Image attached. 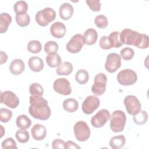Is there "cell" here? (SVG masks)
Masks as SVG:
<instances>
[{"mask_svg":"<svg viewBox=\"0 0 149 149\" xmlns=\"http://www.w3.org/2000/svg\"><path fill=\"white\" fill-rule=\"evenodd\" d=\"M30 105L29 108V113L34 118L45 120L51 116V109L48 101L42 96H30Z\"/></svg>","mask_w":149,"mask_h":149,"instance_id":"6da1fadb","label":"cell"},{"mask_svg":"<svg viewBox=\"0 0 149 149\" xmlns=\"http://www.w3.org/2000/svg\"><path fill=\"white\" fill-rule=\"evenodd\" d=\"M120 41L126 45H134L140 49L147 48L149 45L148 36L129 29H125L119 33Z\"/></svg>","mask_w":149,"mask_h":149,"instance_id":"7a4b0ae2","label":"cell"},{"mask_svg":"<svg viewBox=\"0 0 149 149\" xmlns=\"http://www.w3.org/2000/svg\"><path fill=\"white\" fill-rule=\"evenodd\" d=\"M110 127L111 130L118 133L123 130L126 121V116L124 112L116 110L110 115Z\"/></svg>","mask_w":149,"mask_h":149,"instance_id":"3957f363","label":"cell"},{"mask_svg":"<svg viewBox=\"0 0 149 149\" xmlns=\"http://www.w3.org/2000/svg\"><path fill=\"white\" fill-rule=\"evenodd\" d=\"M56 17V12L51 8H45L42 10L37 12L35 19L36 22L41 26H47L49 23L55 20Z\"/></svg>","mask_w":149,"mask_h":149,"instance_id":"277c9868","label":"cell"},{"mask_svg":"<svg viewBox=\"0 0 149 149\" xmlns=\"http://www.w3.org/2000/svg\"><path fill=\"white\" fill-rule=\"evenodd\" d=\"M137 80L136 73L130 69H123L117 75L118 83L123 86H130L134 84Z\"/></svg>","mask_w":149,"mask_h":149,"instance_id":"5b68a950","label":"cell"},{"mask_svg":"<svg viewBox=\"0 0 149 149\" xmlns=\"http://www.w3.org/2000/svg\"><path fill=\"white\" fill-rule=\"evenodd\" d=\"M75 137L80 141H85L90 136V129L86 122L79 121L76 122L73 127Z\"/></svg>","mask_w":149,"mask_h":149,"instance_id":"8992f818","label":"cell"},{"mask_svg":"<svg viewBox=\"0 0 149 149\" xmlns=\"http://www.w3.org/2000/svg\"><path fill=\"white\" fill-rule=\"evenodd\" d=\"M107 77L103 73H99L94 77V84L91 87L92 93L96 95H102L106 90Z\"/></svg>","mask_w":149,"mask_h":149,"instance_id":"52a82bcc","label":"cell"},{"mask_svg":"<svg viewBox=\"0 0 149 149\" xmlns=\"http://www.w3.org/2000/svg\"><path fill=\"white\" fill-rule=\"evenodd\" d=\"M123 102L127 113L130 115H135L141 111V104L134 95H127L125 98Z\"/></svg>","mask_w":149,"mask_h":149,"instance_id":"ba28073f","label":"cell"},{"mask_svg":"<svg viewBox=\"0 0 149 149\" xmlns=\"http://www.w3.org/2000/svg\"><path fill=\"white\" fill-rule=\"evenodd\" d=\"M85 44V39L81 34H77L72 36L71 39L66 44V49L71 53H78L81 49Z\"/></svg>","mask_w":149,"mask_h":149,"instance_id":"9c48e42d","label":"cell"},{"mask_svg":"<svg viewBox=\"0 0 149 149\" xmlns=\"http://www.w3.org/2000/svg\"><path fill=\"white\" fill-rule=\"evenodd\" d=\"M121 57L116 53L108 55L105 63V69L109 73L115 72L121 66Z\"/></svg>","mask_w":149,"mask_h":149,"instance_id":"30bf717a","label":"cell"},{"mask_svg":"<svg viewBox=\"0 0 149 149\" xmlns=\"http://www.w3.org/2000/svg\"><path fill=\"white\" fill-rule=\"evenodd\" d=\"M100 101L95 95H89L86 98L82 104V111L87 115L91 114L100 106Z\"/></svg>","mask_w":149,"mask_h":149,"instance_id":"8fae6325","label":"cell"},{"mask_svg":"<svg viewBox=\"0 0 149 149\" xmlns=\"http://www.w3.org/2000/svg\"><path fill=\"white\" fill-rule=\"evenodd\" d=\"M53 88L55 92L64 95H68L72 92L70 82L65 78L56 79L53 84Z\"/></svg>","mask_w":149,"mask_h":149,"instance_id":"7c38bea8","label":"cell"},{"mask_svg":"<svg viewBox=\"0 0 149 149\" xmlns=\"http://www.w3.org/2000/svg\"><path fill=\"white\" fill-rule=\"evenodd\" d=\"M1 103L10 108H16L19 104L17 96L11 91H5L1 93Z\"/></svg>","mask_w":149,"mask_h":149,"instance_id":"4fadbf2b","label":"cell"},{"mask_svg":"<svg viewBox=\"0 0 149 149\" xmlns=\"http://www.w3.org/2000/svg\"><path fill=\"white\" fill-rule=\"evenodd\" d=\"M110 118L109 111L105 109L100 110L94 116L91 118V123L95 128L102 127Z\"/></svg>","mask_w":149,"mask_h":149,"instance_id":"5bb4252c","label":"cell"},{"mask_svg":"<svg viewBox=\"0 0 149 149\" xmlns=\"http://www.w3.org/2000/svg\"><path fill=\"white\" fill-rule=\"evenodd\" d=\"M66 31L65 25L60 22L54 23L50 27V33L51 35L56 38H62L65 35Z\"/></svg>","mask_w":149,"mask_h":149,"instance_id":"9a60e30c","label":"cell"},{"mask_svg":"<svg viewBox=\"0 0 149 149\" xmlns=\"http://www.w3.org/2000/svg\"><path fill=\"white\" fill-rule=\"evenodd\" d=\"M31 133L34 139L38 141L42 140L46 137V128L42 125L36 124L31 128Z\"/></svg>","mask_w":149,"mask_h":149,"instance_id":"2e32d148","label":"cell"},{"mask_svg":"<svg viewBox=\"0 0 149 149\" xmlns=\"http://www.w3.org/2000/svg\"><path fill=\"white\" fill-rule=\"evenodd\" d=\"M73 7L69 3H63L59 7V14L61 18L64 20H69L73 15Z\"/></svg>","mask_w":149,"mask_h":149,"instance_id":"e0dca14e","label":"cell"},{"mask_svg":"<svg viewBox=\"0 0 149 149\" xmlns=\"http://www.w3.org/2000/svg\"><path fill=\"white\" fill-rule=\"evenodd\" d=\"M24 63L20 59H15L13 60L9 66V70L14 75L20 74L24 71Z\"/></svg>","mask_w":149,"mask_h":149,"instance_id":"ac0fdd59","label":"cell"},{"mask_svg":"<svg viewBox=\"0 0 149 149\" xmlns=\"http://www.w3.org/2000/svg\"><path fill=\"white\" fill-rule=\"evenodd\" d=\"M28 65L30 70L35 72H38L42 70L44 65L42 59L37 56L31 57L29 59Z\"/></svg>","mask_w":149,"mask_h":149,"instance_id":"d6986e66","label":"cell"},{"mask_svg":"<svg viewBox=\"0 0 149 149\" xmlns=\"http://www.w3.org/2000/svg\"><path fill=\"white\" fill-rule=\"evenodd\" d=\"M83 37L85 39V44L91 45L94 44L97 41L98 34L95 29L90 28L85 31Z\"/></svg>","mask_w":149,"mask_h":149,"instance_id":"ffe728a7","label":"cell"},{"mask_svg":"<svg viewBox=\"0 0 149 149\" xmlns=\"http://www.w3.org/2000/svg\"><path fill=\"white\" fill-rule=\"evenodd\" d=\"M12 22L11 16L7 13H2L0 15V33L1 34L5 33L9 25Z\"/></svg>","mask_w":149,"mask_h":149,"instance_id":"44dd1931","label":"cell"},{"mask_svg":"<svg viewBox=\"0 0 149 149\" xmlns=\"http://www.w3.org/2000/svg\"><path fill=\"white\" fill-rule=\"evenodd\" d=\"M47 65L51 68L58 66L61 64L62 59L61 56L57 53H51L48 54L45 58Z\"/></svg>","mask_w":149,"mask_h":149,"instance_id":"7402d4cb","label":"cell"},{"mask_svg":"<svg viewBox=\"0 0 149 149\" xmlns=\"http://www.w3.org/2000/svg\"><path fill=\"white\" fill-rule=\"evenodd\" d=\"M73 71V65L70 62H63L59 65L56 69V72L58 75H66L70 74Z\"/></svg>","mask_w":149,"mask_h":149,"instance_id":"603a6c76","label":"cell"},{"mask_svg":"<svg viewBox=\"0 0 149 149\" xmlns=\"http://www.w3.org/2000/svg\"><path fill=\"white\" fill-rule=\"evenodd\" d=\"M125 137L123 135H118L112 137L109 141V146L113 149L122 148L125 144Z\"/></svg>","mask_w":149,"mask_h":149,"instance_id":"cb8c5ba5","label":"cell"},{"mask_svg":"<svg viewBox=\"0 0 149 149\" xmlns=\"http://www.w3.org/2000/svg\"><path fill=\"white\" fill-rule=\"evenodd\" d=\"M79 107L77 101L74 98H68L63 101V108L68 112H73L76 111Z\"/></svg>","mask_w":149,"mask_h":149,"instance_id":"d4e9b609","label":"cell"},{"mask_svg":"<svg viewBox=\"0 0 149 149\" xmlns=\"http://www.w3.org/2000/svg\"><path fill=\"white\" fill-rule=\"evenodd\" d=\"M16 125L21 129H27L31 125V119L26 115H20L18 116L16 120Z\"/></svg>","mask_w":149,"mask_h":149,"instance_id":"484cf974","label":"cell"},{"mask_svg":"<svg viewBox=\"0 0 149 149\" xmlns=\"http://www.w3.org/2000/svg\"><path fill=\"white\" fill-rule=\"evenodd\" d=\"M88 73L84 69H80L76 73L75 80L78 83L80 84H86L88 81Z\"/></svg>","mask_w":149,"mask_h":149,"instance_id":"4316f807","label":"cell"},{"mask_svg":"<svg viewBox=\"0 0 149 149\" xmlns=\"http://www.w3.org/2000/svg\"><path fill=\"white\" fill-rule=\"evenodd\" d=\"M15 19L17 24L20 27L27 26L30 22V16L26 13L16 14Z\"/></svg>","mask_w":149,"mask_h":149,"instance_id":"83f0119b","label":"cell"},{"mask_svg":"<svg viewBox=\"0 0 149 149\" xmlns=\"http://www.w3.org/2000/svg\"><path fill=\"white\" fill-rule=\"evenodd\" d=\"M27 49L28 51L33 54L39 53L41 49L42 45L41 42L37 40H31L27 45Z\"/></svg>","mask_w":149,"mask_h":149,"instance_id":"f1b7e54d","label":"cell"},{"mask_svg":"<svg viewBox=\"0 0 149 149\" xmlns=\"http://www.w3.org/2000/svg\"><path fill=\"white\" fill-rule=\"evenodd\" d=\"M133 119L136 124L141 125L146 123L148 119V114L145 111H140L138 113L133 115Z\"/></svg>","mask_w":149,"mask_h":149,"instance_id":"f546056e","label":"cell"},{"mask_svg":"<svg viewBox=\"0 0 149 149\" xmlns=\"http://www.w3.org/2000/svg\"><path fill=\"white\" fill-rule=\"evenodd\" d=\"M111 44L112 47L119 48L122 46L123 43L120 41L119 38V31H113L108 36Z\"/></svg>","mask_w":149,"mask_h":149,"instance_id":"4dcf8cb0","label":"cell"},{"mask_svg":"<svg viewBox=\"0 0 149 149\" xmlns=\"http://www.w3.org/2000/svg\"><path fill=\"white\" fill-rule=\"evenodd\" d=\"M29 92L33 96H42L44 94V89L39 83H33L29 87Z\"/></svg>","mask_w":149,"mask_h":149,"instance_id":"1f68e13d","label":"cell"},{"mask_svg":"<svg viewBox=\"0 0 149 149\" xmlns=\"http://www.w3.org/2000/svg\"><path fill=\"white\" fill-rule=\"evenodd\" d=\"M13 9L16 14L26 13L28 10V5L26 1H19L15 3Z\"/></svg>","mask_w":149,"mask_h":149,"instance_id":"d6a6232c","label":"cell"},{"mask_svg":"<svg viewBox=\"0 0 149 149\" xmlns=\"http://www.w3.org/2000/svg\"><path fill=\"white\" fill-rule=\"evenodd\" d=\"M15 136L17 141L21 143H25L29 140V133L25 129H20L16 131Z\"/></svg>","mask_w":149,"mask_h":149,"instance_id":"836d02e7","label":"cell"},{"mask_svg":"<svg viewBox=\"0 0 149 149\" xmlns=\"http://www.w3.org/2000/svg\"><path fill=\"white\" fill-rule=\"evenodd\" d=\"M94 23L97 27L100 29H105L108 24V19L105 15H98L95 17Z\"/></svg>","mask_w":149,"mask_h":149,"instance_id":"e575fe53","label":"cell"},{"mask_svg":"<svg viewBox=\"0 0 149 149\" xmlns=\"http://www.w3.org/2000/svg\"><path fill=\"white\" fill-rule=\"evenodd\" d=\"M58 44L54 41H49L44 45V51L48 54L56 53L58 50Z\"/></svg>","mask_w":149,"mask_h":149,"instance_id":"d590c367","label":"cell"},{"mask_svg":"<svg viewBox=\"0 0 149 149\" xmlns=\"http://www.w3.org/2000/svg\"><path fill=\"white\" fill-rule=\"evenodd\" d=\"M12 116V112L7 109L1 108L0 109V120L3 123L9 122Z\"/></svg>","mask_w":149,"mask_h":149,"instance_id":"8d00e7d4","label":"cell"},{"mask_svg":"<svg viewBox=\"0 0 149 149\" xmlns=\"http://www.w3.org/2000/svg\"><path fill=\"white\" fill-rule=\"evenodd\" d=\"M134 50L129 47H126L123 48L120 52V56L124 60L128 61L132 59L134 56Z\"/></svg>","mask_w":149,"mask_h":149,"instance_id":"74e56055","label":"cell"},{"mask_svg":"<svg viewBox=\"0 0 149 149\" xmlns=\"http://www.w3.org/2000/svg\"><path fill=\"white\" fill-rule=\"evenodd\" d=\"M86 2L90 9L94 12H98L101 9V2L99 0H86Z\"/></svg>","mask_w":149,"mask_h":149,"instance_id":"f35d334b","label":"cell"},{"mask_svg":"<svg viewBox=\"0 0 149 149\" xmlns=\"http://www.w3.org/2000/svg\"><path fill=\"white\" fill-rule=\"evenodd\" d=\"M100 47L103 49H109L112 48L108 36H102L100 40Z\"/></svg>","mask_w":149,"mask_h":149,"instance_id":"ab89813d","label":"cell"},{"mask_svg":"<svg viewBox=\"0 0 149 149\" xmlns=\"http://www.w3.org/2000/svg\"><path fill=\"white\" fill-rule=\"evenodd\" d=\"M2 147L3 149H5V148H17L16 142L11 137L7 138L2 142Z\"/></svg>","mask_w":149,"mask_h":149,"instance_id":"60d3db41","label":"cell"},{"mask_svg":"<svg viewBox=\"0 0 149 149\" xmlns=\"http://www.w3.org/2000/svg\"><path fill=\"white\" fill-rule=\"evenodd\" d=\"M52 147L54 149L66 148V143L62 139H55L52 143Z\"/></svg>","mask_w":149,"mask_h":149,"instance_id":"b9f144b4","label":"cell"},{"mask_svg":"<svg viewBox=\"0 0 149 149\" xmlns=\"http://www.w3.org/2000/svg\"><path fill=\"white\" fill-rule=\"evenodd\" d=\"M66 149L69 148H80V147L77 144L73 142L72 141H68L66 142Z\"/></svg>","mask_w":149,"mask_h":149,"instance_id":"7bdbcfd3","label":"cell"},{"mask_svg":"<svg viewBox=\"0 0 149 149\" xmlns=\"http://www.w3.org/2000/svg\"><path fill=\"white\" fill-rule=\"evenodd\" d=\"M7 59H8L7 54L3 51H1V64L2 65L5 63L7 61Z\"/></svg>","mask_w":149,"mask_h":149,"instance_id":"ee69618b","label":"cell"}]
</instances>
